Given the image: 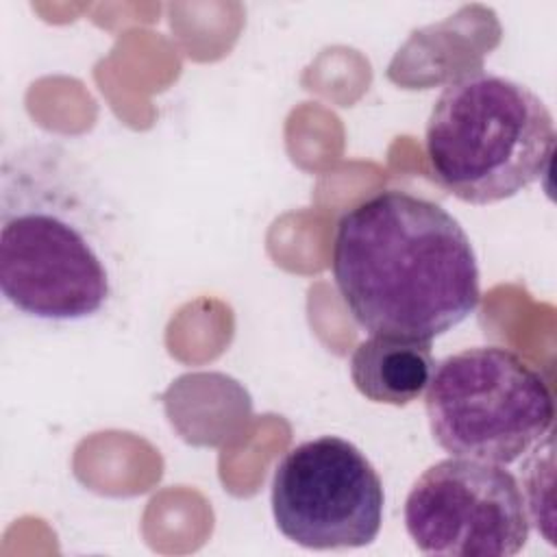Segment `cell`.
Instances as JSON below:
<instances>
[{"label": "cell", "instance_id": "cell-1", "mask_svg": "<svg viewBox=\"0 0 557 557\" xmlns=\"http://www.w3.org/2000/svg\"><path fill=\"white\" fill-rule=\"evenodd\" d=\"M120 220L100 178L57 141L2 159L0 289L22 315L78 324L100 315L120 283Z\"/></svg>", "mask_w": 557, "mask_h": 557}, {"label": "cell", "instance_id": "cell-2", "mask_svg": "<svg viewBox=\"0 0 557 557\" xmlns=\"http://www.w3.org/2000/svg\"><path fill=\"white\" fill-rule=\"evenodd\" d=\"M331 270L355 322L370 335L431 342L468 320L481 300L472 242L442 205L383 189L335 228Z\"/></svg>", "mask_w": 557, "mask_h": 557}, {"label": "cell", "instance_id": "cell-3", "mask_svg": "<svg viewBox=\"0 0 557 557\" xmlns=\"http://www.w3.org/2000/svg\"><path fill=\"white\" fill-rule=\"evenodd\" d=\"M424 148L435 178L455 198L494 205L548 172L555 122L527 85L472 72L450 81L433 102Z\"/></svg>", "mask_w": 557, "mask_h": 557}, {"label": "cell", "instance_id": "cell-4", "mask_svg": "<svg viewBox=\"0 0 557 557\" xmlns=\"http://www.w3.org/2000/svg\"><path fill=\"white\" fill-rule=\"evenodd\" d=\"M424 409L446 453L500 466L542 442L555 418L546 379L503 346H472L440 361Z\"/></svg>", "mask_w": 557, "mask_h": 557}, {"label": "cell", "instance_id": "cell-5", "mask_svg": "<svg viewBox=\"0 0 557 557\" xmlns=\"http://www.w3.org/2000/svg\"><path fill=\"white\" fill-rule=\"evenodd\" d=\"M278 531L313 550L361 548L383 524L385 492L370 459L348 440L320 435L289 448L270 490Z\"/></svg>", "mask_w": 557, "mask_h": 557}, {"label": "cell", "instance_id": "cell-6", "mask_svg": "<svg viewBox=\"0 0 557 557\" xmlns=\"http://www.w3.org/2000/svg\"><path fill=\"white\" fill-rule=\"evenodd\" d=\"M405 529L424 555L511 557L527 546L531 518L505 466L450 455L411 485Z\"/></svg>", "mask_w": 557, "mask_h": 557}, {"label": "cell", "instance_id": "cell-7", "mask_svg": "<svg viewBox=\"0 0 557 557\" xmlns=\"http://www.w3.org/2000/svg\"><path fill=\"white\" fill-rule=\"evenodd\" d=\"M431 342L370 335L350 355V379L361 396L379 405L405 407L418 400L433 376Z\"/></svg>", "mask_w": 557, "mask_h": 557}]
</instances>
